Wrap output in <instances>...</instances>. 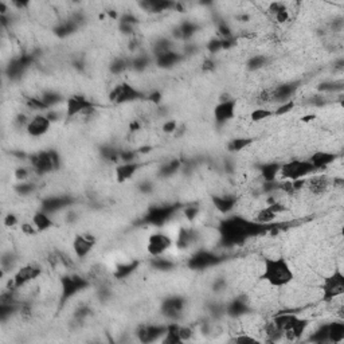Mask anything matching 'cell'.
<instances>
[{
	"mask_svg": "<svg viewBox=\"0 0 344 344\" xmlns=\"http://www.w3.org/2000/svg\"><path fill=\"white\" fill-rule=\"evenodd\" d=\"M198 213H199V208L196 207V206H189V207L184 208V217L189 221H194L196 218Z\"/></svg>",
	"mask_w": 344,
	"mask_h": 344,
	"instance_id": "obj_54",
	"label": "cell"
},
{
	"mask_svg": "<svg viewBox=\"0 0 344 344\" xmlns=\"http://www.w3.org/2000/svg\"><path fill=\"white\" fill-rule=\"evenodd\" d=\"M174 245L172 238L166 233H153L149 235L147 241V252L152 257H159L164 255V253L168 252Z\"/></svg>",
	"mask_w": 344,
	"mask_h": 344,
	"instance_id": "obj_10",
	"label": "cell"
},
{
	"mask_svg": "<svg viewBox=\"0 0 344 344\" xmlns=\"http://www.w3.org/2000/svg\"><path fill=\"white\" fill-rule=\"evenodd\" d=\"M196 30H198V27H196L194 23L184 22L179 26L178 31H176V35H178L179 38H181V39H189V38L193 37Z\"/></svg>",
	"mask_w": 344,
	"mask_h": 344,
	"instance_id": "obj_38",
	"label": "cell"
},
{
	"mask_svg": "<svg viewBox=\"0 0 344 344\" xmlns=\"http://www.w3.org/2000/svg\"><path fill=\"white\" fill-rule=\"evenodd\" d=\"M16 223H18V218H16V215H14V214L6 215V218H4V226L11 227V226H15Z\"/></svg>",
	"mask_w": 344,
	"mask_h": 344,
	"instance_id": "obj_58",
	"label": "cell"
},
{
	"mask_svg": "<svg viewBox=\"0 0 344 344\" xmlns=\"http://www.w3.org/2000/svg\"><path fill=\"white\" fill-rule=\"evenodd\" d=\"M128 67H129L128 62H126L125 60H122V58H119V60H115L112 62L109 69H111V71L113 74H121L122 71H125Z\"/></svg>",
	"mask_w": 344,
	"mask_h": 344,
	"instance_id": "obj_48",
	"label": "cell"
},
{
	"mask_svg": "<svg viewBox=\"0 0 344 344\" xmlns=\"http://www.w3.org/2000/svg\"><path fill=\"white\" fill-rule=\"evenodd\" d=\"M139 267V262L137 261H130V262L126 263H121L119 267L116 268L115 270V277L119 278V280H122V278H126L128 276L134 273L135 270L137 269Z\"/></svg>",
	"mask_w": 344,
	"mask_h": 344,
	"instance_id": "obj_36",
	"label": "cell"
},
{
	"mask_svg": "<svg viewBox=\"0 0 344 344\" xmlns=\"http://www.w3.org/2000/svg\"><path fill=\"white\" fill-rule=\"evenodd\" d=\"M163 130L166 134H175L178 130V122L174 121V120H170V121L164 122Z\"/></svg>",
	"mask_w": 344,
	"mask_h": 344,
	"instance_id": "obj_55",
	"label": "cell"
},
{
	"mask_svg": "<svg viewBox=\"0 0 344 344\" xmlns=\"http://www.w3.org/2000/svg\"><path fill=\"white\" fill-rule=\"evenodd\" d=\"M27 107L33 109V111H39V112H45L48 111L47 105L42 101L41 97H29L26 101Z\"/></svg>",
	"mask_w": 344,
	"mask_h": 344,
	"instance_id": "obj_44",
	"label": "cell"
},
{
	"mask_svg": "<svg viewBox=\"0 0 344 344\" xmlns=\"http://www.w3.org/2000/svg\"><path fill=\"white\" fill-rule=\"evenodd\" d=\"M221 48H223V41H219V39L211 41L210 45H208V50H210L211 52L218 51V50H221Z\"/></svg>",
	"mask_w": 344,
	"mask_h": 344,
	"instance_id": "obj_57",
	"label": "cell"
},
{
	"mask_svg": "<svg viewBox=\"0 0 344 344\" xmlns=\"http://www.w3.org/2000/svg\"><path fill=\"white\" fill-rule=\"evenodd\" d=\"M272 116H274L273 112L267 109V108H257V109H254V111L250 113V119H252V121L257 122L269 119Z\"/></svg>",
	"mask_w": 344,
	"mask_h": 344,
	"instance_id": "obj_42",
	"label": "cell"
},
{
	"mask_svg": "<svg viewBox=\"0 0 344 344\" xmlns=\"http://www.w3.org/2000/svg\"><path fill=\"white\" fill-rule=\"evenodd\" d=\"M293 105H295V102L293 101H288V102H284V104H280V107H278V109H276V111L273 112L274 116H281V115H285L286 112H290L292 111Z\"/></svg>",
	"mask_w": 344,
	"mask_h": 344,
	"instance_id": "obj_52",
	"label": "cell"
},
{
	"mask_svg": "<svg viewBox=\"0 0 344 344\" xmlns=\"http://www.w3.org/2000/svg\"><path fill=\"white\" fill-rule=\"evenodd\" d=\"M213 204L221 214H230L237 206V198L231 195H215L213 196Z\"/></svg>",
	"mask_w": 344,
	"mask_h": 344,
	"instance_id": "obj_24",
	"label": "cell"
},
{
	"mask_svg": "<svg viewBox=\"0 0 344 344\" xmlns=\"http://www.w3.org/2000/svg\"><path fill=\"white\" fill-rule=\"evenodd\" d=\"M96 245V238L90 234H80L73 241V250L78 258H85L92 253Z\"/></svg>",
	"mask_w": 344,
	"mask_h": 344,
	"instance_id": "obj_19",
	"label": "cell"
},
{
	"mask_svg": "<svg viewBox=\"0 0 344 344\" xmlns=\"http://www.w3.org/2000/svg\"><path fill=\"white\" fill-rule=\"evenodd\" d=\"M344 340V324L333 322L328 324V343H341Z\"/></svg>",
	"mask_w": 344,
	"mask_h": 344,
	"instance_id": "obj_31",
	"label": "cell"
},
{
	"mask_svg": "<svg viewBox=\"0 0 344 344\" xmlns=\"http://www.w3.org/2000/svg\"><path fill=\"white\" fill-rule=\"evenodd\" d=\"M300 82H285L281 85L274 86L272 88V100L273 102H280V104H284V102H288L290 101V97L295 96V93L299 89Z\"/></svg>",
	"mask_w": 344,
	"mask_h": 344,
	"instance_id": "obj_17",
	"label": "cell"
},
{
	"mask_svg": "<svg viewBox=\"0 0 344 344\" xmlns=\"http://www.w3.org/2000/svg\"><path fill=\"white\" fill-rule=\"evenodd\" d=\"M280 168H281V163L269 162V163H265L259 167V174L265 181H276L277 176L280 175Z\"/></svg>",
	"mask_w": 344,
	"mask_h": 344,
	"instance_id": "obj_29",
	"label": "cell"
},
{
	"mask_svg": "<svg viewBox=\"0 0 344 344\" xmlns=\"http://www.w3.org/2000/svg\"><path fill=\"white\" fill-rule=\"evenodd\" d=\"M149 100L155 101V102H159V101L162 100V94H160V93H153V94L149 96Z\"/></svg>",
	"mask_w": 344,
	"mask_h": 344,
	"instance_id": "obj_59",
	"label": "cell"
},
{
	"mask_svg": "<svg viewBox=\"0 0 344 344\" xmlns=\"http://www.w3.org/2000/svg\"><path fill=\"white\" fill-rule=\"evenodd\" d=\"M316 172L309 160H290L281 164L280 175L286 180H300Z\"/></svg>",
	"mask_w": 344,
	"mask_h": 344,
	"instance_id": "obj_4",
	"label": "cell"
},
{
	"mask_svg": "<svg viewBox=\"0 0 344 344\" xmlns=\"http://www.w3.org/2000/svg\"><path fill=\"white\" fill-rule=\"evenodd\" d=\"M181 167V162L180 160H171L168 163L163 164L162 168H160V176H171V175H174L176 171H179V168Z\"/></svg>",
	"mask_w": 344,
	"mask_h": 344,
	"instance_id": "obj_40",
	"label": "cell"
},
{
	"mask_svg": "<svg viewBox=\"0 0 344 344\" xmlns=\"http://www.w3.org/2000/svg\"><path fill=\"white\" fill-rule=\"evenodd\" d=\"M140 168V164L136 162H128V163H120L116 168V179L120 183L129 180L136 175V172Z\"/></svg>",
	"mask_w": 344,
	"mask_h": 344,
	"instance_id": "obj_23",
	"label": "cell"
},
{
	"mask_svg": "<svg viewBox=\"0 0 344 344\" xmlns=\"http://www.w3.org/2000/svg\"><path fill=\"white\" fill-rule=\"evenodd\" d=\"M267 62H268L267 57L258 54V56L252 57V58L248 61V69L250 71L258 70V69H261V67L265 66V65H267Z\"/></svg>",
	"mask_w": 344,
	"mask_h": 344,
	"instance_id": "obj_43",
	"label": "cell"
},
{
	"mask_svg": "<svg viewBox=\"0 0 344 344\" xmlns=\"http://www.w3.org/2000/svg\"><path fill=\"white\" fill-rule=\"evenodd\" d=\"M194 241H195V234H194L193 230L181 229L178 234V238H176V245H178V248L186 249L189 248L190 245H193Z\"/></svg>",
	"mask_w": 344,
	"mask_h": 344,
	"instance_id": "obj_35",
	"label": "cell"
},
{
	"mask_svg": "<svg viewBox=\"0 0 344 344\" xmlns=\"http://www.w3.org/2000/svg\"><path fill=\"white\" fill-rule=\"evenodd\" d=\"M269 225H261L255 221H248L242 217H229L219 225V234L223 245L234 246L242 244L249 237H255L269 230Z\"/></svg>",
	"mask_w": 344,
	"mask_h": 344,
	"instance_id": "obj_1",
	"label": "cell"
},
{
	"mask_svg": "<svg viewBox=\"0 0 344 344\" xmlns=\"http://www.w3.org/2000/svg\"><path fill=\"white\" fill-rule=\"evenodd\" d=\"M175 4L171 3V2H166V0H148V2H143L140 3V7L144 8L145 11L148 12H163L170 10V8H174Z\"/></svg>",
	"mask_w": 344,
	"mask_h": 344,
	"instance_id": "obj_30",
	"label": "cell"
},
{
	"mask_svg": "<svg viewBox=\"0 0 344 344\" xmlns=\"http://www.w3.org/2000/svg\"><path fill=\"white\" fill-rule=\"evenodd\" d=\"M167 326H156V324H149V326H141L137 329L136 336L141 343H152L156 341L160 337L166 335Z\"/></svg>",
	"mask_w": 344,
	"mask_h": 344,
	"instance_id": "obj_18",
	"label": "cell"
},
{
	"mask_svg": "<svg viewBox=\"0 0 344 344\" xmlns=\"http://www.w3.org/2000/svg\"><path fill=\"white\" fill-rule=\"evenodd\" d=\"M293 278H295V273L286 258L274 257V258L263 259L261 280L267 281L270 286L281 288V286L290 284Z\"/></svg>",
	"mask_w": 344,
	"mask_h": 344,
	"instance_id": "obj_2",
	"label": "cell"
},
{
	"mask_svg": "<svg viewBox=\"0 0 344 344\" xmlns=\"http://www.w3.org/2000/svg\"><path fill=\"white\" fill-rule=\"evenodd\" d=\"M274 324L281 329L284 336H286L290 340L299 339L303 336V333L308 328V320L303 317H299L297 314L293 313H280L273 319Z\"/></svg>",
	"mask_w": 344,
	"mask_h": 344,
	"instance_id": "obj_3",
	"label": "cell"
},
{
	"mask_svg": "<svg viewBox=\"0 0 344 344\" xmlns=\"http://www.w3.org/2000/svg\"><path fill=\"white\" fill-rule=\"evenodd\" d=\"M15 178L18 181H27L30 178V171L24 168V167H20L15 171Z\"/></svg>",
	"mask_w": 344,
	"mask_h": 344,
	"instance_id": "obj_53",
	"label": "cell"
},
{
	"mask_svg": "<svg viewBox=\"0 0 344 344\" xmlns=\"http://www.w3.org/2000/svg\"><path fill=\"white\" fill-rule=\"evenodd\" d=\"M250 143H252L250 139H234V140H231V143L229 144V151L240 152V151H242L245 147H248Z\"/></svg>",
	"mask_w": 344,
	"mask_h": 344,
	"instance_id": "obj_47",
	"label": "cell"
},
{
	"mask_svg": "<svg viewBox=\"0 0 344 344\" xmlns=\"http://www.w3.org/2000/svg\"><path fill=\"white\" fill-rule=\"evenodd\" d=\"M268 12L269 15L274 19V22L286 23L290 18V10H289L288 4L284 2H272L268 6Z\"/></svg>",
	"mask_w": 344,
	"mask_h": 344,
	"instance_id": "obj_21",
	"label": "cell"
},
{
	"mask_svg": "<svg viewBox=\"0 0 344 344\" xmlns=\"http://www.w3.org/2000/svg\"><path fill=\"white\" fill-rule=\"evenodd\" d=\"M75 29H77V22L75 20H67L65 23H61V26L56 29V34L60 37H67L71 33H74Z\"/></svg>",
	"mask_w": 344,
	"mask_h": 344,
	"instance_id": "obj_41",
	"label": "cell"
},
{
	"mask_svg": "<svg viewBox=\"0 0 344 344\" xmlns=\"http://www.w3.org/2000/svg\"><path fill=\"white\" fill-rule=\"evenodd\" d=\"M155 60L159 67H162V69H170V67L175 66L176 63L180 62L183 60V56H180L179 52L170 50V51H166L163 54L156 56Z\"/></svg>",
	"mask_w": 344,
	"mask_h": 344,
	"instance_id": "obj_26",
	"label": "cell"
},
{
	"mask_svg": "<svg viewBox=\"0 0 344 344\" xmlns=\"http://www.w3.org/2000/svg\"><path fill=\"white\" fill-rule=\"evenodd\" d=\"M339 156L336 153H333V152H327V151H316L313 152L309 157V162L313 166L314 171H320V170H326L328 168L331 164H333L337 160Z\"/></svg>",
	"mask_w": 344,
	"mask_h": 344,
	"instance_id": "obj_20",
	"label": "cell"
},
{
	"mask_svg": "<svg viewBox=\"0 0 344 344\" xmlns=\"http://www.w3.org/2000/svg\"><path fill=\"white\" fill-rule=\"evenodd\" d=\"M143 97V93L137 90L135 86H132L128 82H121L119 85H116L109 93V100L113 104H126V102H134V101L140 100Z\"/></svg>",
	"mask_w": 344,
	"mask_h": 344,
	"instance_id": "obj_7",
	"label": "cell"
},
{
	"mask_svg": "<svg viewBox=\"0 0 344 344\" xmlns=\"http://www.w3.org/2000/svg\"><path fill=\"white\" fill-rule=\"evenodd\" d=\"M42 274V268L37 263H27V265H23L22 268H19L18 270L14 274V278H12V285L14 288H20V286H24L29 282L37 280L39 276Z\"/></svg>",
	"mask_w": 344,
	"mask_h": 344,
	"instance_id": "obj_12",
	"label": "cell"
},
{
	"mask_svg": "<svg viewBox=\"0 0 344 344\" xmlns=\"http://www.w3.org/2000/svg\"><path fill=\"white\" fill-rule=\"evenodd\" d=\"M94 109L92 101H89L85 96L81 94H74V96L69 97L66 100V117L67 119H73L77 116L90 113Z\"/></svg>",
	"mask_w": 344,
	"mask_h": 344,
	"instance_id": "obj_9",
	"label": "cell"
},
{
	"mask_svg": "<svg viewBox=\"0 0 344 344\" xmlns=\"http://www.w3.org/2000/svg\"><path fill=\"white\" fill-rule=\"evenodd\" d=\"M311 340L314 343H328V324L320 327L311 336Z\"/></svg>",
	"mask_w": 344,
	"mask_h": 344,
	"instance_id": "obj_46",
	"label": "cell"
},
{
	"mask_svg": "<svg viewBox=\"0 0 344 344\" xmlns=\"http://www.w3.org/2000/svg\"><path fill=\"white\" fill-rule=\"evenodd\" d=\"M231 341H234V343H257V339L253 336H250V335H248V333H240L238 336H235Z\"/></svg>",
	"mask_w": 344,
	"mask_h": 344,
	"instance_id": "obj_51",
	"label": "cell"
},
{
	"mask_svg": "<svg viewBox=\"0 0 344 344\" xmlns=\"http://www.w3.org/2000/svg\"><path fill=\"white\" fill-rule=\"evenodd\" d=\"M163 343L167 344H178L181 343L180 339V326L176 323H171L167 326L166 335H164Z\"/></svg>",
	"mask_w": 344,
	"mask_h": 344,
	"instance_id": "obj_33",
	"label": "cell"
},
{
	"mask_svg": "<svg viewBox=\"0 0 344 344\" xmlns=\"http://www.w3.org/2000/svg\"><path fill=\"white\" fill-rule=\"evenodd\" d=\"M305 186H308L311 193L323 194L328 190L329 179L324 175H314L309 180H305Z\"/></svg>",
	"mask_w": 344,
	"mask_h": 344,
	"instance_id": "obj_27",
	"label": "cell"
},
{
	"mask_svg": "<svg viewBox=\"0 0 344 344\" xmlns=\"http://www.w3.org/2000/svg\"><path fill=\"white\" fill-rule=\"evenodd\" d=\"M31 61H33V57L31 56H22L15 58V60H12L10 62V65H8L7 70L10 77H16V75L22 74L23 71L30 66Z\"/></svg>",
	"mask_w": 344,
	"mask_h": 344,
	"instance_id": "obj_25",
	"label": "cell"
},
{
	"mask_svg": "<svg viewBox=\"0 0 344 344\" xmlns=\"http://www.w3.org/2000/svg\"><path fill=\"white\" fill-rule=\"evenodd\" d=\"M73 200L69 196H50L42 202V210L46 213H56L71 203Z\"/></svg>",
	"mask_w": 344,
	"mask_h": 344,
	"instance_id": "obj_22",
	"label": "cell"
},
{
	"mask_svg": "<svg viewBox=\"0 0 344 344\" xmlns=\"http://www.w3.org/2000/svg\"><path fill=\"white\" fill-rule=\"evenodd\" d=\"M31 223H33L34 227L37 229V231H46V230L51 229L52 226H54V222H52V219L50 218L48 213H46V211L43 210L37 211V213L33 215Z\"/></svg>",
	"mask_w": 344,
	"mask_h": 344,
	"instance_id": "obj_28",
	"label": "cell"
},
{
	"mask_svg": "<svg viewBox=\"0 0 344 344\" xmlns=\"http://www.w3.org/2000/svg\"><path fill=\"white\" fill-rule=\"evenodd\" d=\"M249 308L248 304L242 301V300H234L225 308V312L231 317H240L242 314L248 313Z\"/></svg>",
	"mask_w": 344,
	"mask_h": 344,
	"instance_id": "obj_32",
	"label": "cell"
},
{
	"mask_svg": "<svg viewBox=\"0 0 344 344\" xmlns=\"http://www.w3.org/2000/svg\"><path fill=\"white\" fill-rule=\"evenodd\" d=\"M89 286V281L85 277H81L78 274H70V276H63L61 278V290H62V303H66L67 300L81 292L84 289Z\"/></svg>",
	"mask_w": 344,
	"mask_h": 344,
	"instance_id": "obj_8",
	"label": "cell"
},
{
	"mask_svg": "<svg viewBox=\"0 0 344 344\" xmlns=\"http://www.w3.org/2000/svg\"><path fill=\"white\" fill-rule=\"evenodd\" d=\"M344 293V274L336 269L327 276L322 282V297L326 303H331Z\"/></svg>",
	"mask_w": 344,
	"mask_h": 344,
	"instance_id": "obj_6",
	"label": "cell"
},
{
	"mask_svg": "<svg viewBox=\"0 0 344 344\" xmlns=\"http://www.w3.org/2000/svg\"><path fill=\"white\" fill-rule=\"evenodd\" d=\"M50 126H51V120L43 113H38L33 119H30L26 126V132L31 137H41L47 134Z\"/></svg>",
	"mask_w": 344,
	"mask_h": 344,
	"instance_id": "obj_16",
	"label": "cell"
},
{
	"mask_svg": "<svg viewBox=\"0 0 344 344\" xmlns=\"http://www.w3.org/2000/svg\"><path fill=\"white\" fill-rule=\"evenodd\" d=\"M15 190L19 194H23V195H27L34 191V184L29 183V181H19V184L16 186Z\"/></svg>",
	"mask_w": 344,
	"mask_h": 344,
	"instance_id": "obj_49",
	"label": "cell"
},
{
	"mask_svg": "<svg viewBox=\"0 0 344 344\" xmlns=\"http://www.w3.org/2000/svg\"><path fill=\"white\" fill-rule=\"evenodd\" d=\"M263 332H265V335L268 336V340L269 341H277V340H280L282 336H284L282 331L278 328L276 324H274L273 320L265 324V329H263Z\"/></svg>",
	"mask_w": 344,
	"mask_h": 344,
	"instance_id": "obj_37",
	"label": "cell"
},
{
	"mask_svg": "<svg viewBox=\"0 0 344 344\" xmlns=\"http://www.w3.org/2000/svg\"><path fill=\"white\" fill-rule=\"evenodd\" d=\"M184 299H181L179 296H172L163 301V304H162V313L167 319H170L172 322H176V320L181 317L183 311H184Z\"/></svg>",
	"mask_w": 344,
	"mask_h": 344,
	"instance_id": "obj_14",
	"label": "cell"
},
{
	"mask_svg": "<svg viewBox=\"0 0 344 344\" xmlns=\"http://www.w3.org/2000/svg\"><path fill=\"white\" fill-rule=\"evenodd\" d=\"M237 109V101L231 97H226L219 101L214 108V119L218 125H223L227 121L234 119Z\"/></svg>",
	"mask_w": 344,
	"mask_h": 344,
	"instance_id": "obj_11",
	"label": "cell"
},
{
	"mask_svg": "<svg viewBox=\"0 0 344 344\" xmlns=\"http://www.w3.org/2000/svg\"><path fill=\"white\" fill-rule=\"evenodd\" d=\"M178 206L176 204H163V206H156L148 211V214L144 217V222L148 225L162 226L172 217Z\"/></svg>",
	"mask_w": 344,
	"mask_h": 344,
	"instance_id": "obj_13",
	"label": "cell"
},
{
	"mask_svg": "<svg viewBox=\"0 0 344 344\" xmlns=\"http://www.w3.org/2000/svg\"><path fill=\"white\" fill-rule=\"evenodd\" d=\"M277 213L274 210H272V208L268 206V207L265 208H261V210L257 213V215H255L254 221L257 223H261V225H273V222L276 221V218H277Z\"/></svg>",
	"mask_w": 344,
	"mask_h": 344,
	"instance_id": "obj_34",
	"label": "cell"
},
{
	"mask_svg": "<svg viewBox=\"0 0 344 344\" xmlns=\"http://www.w3.org/2000/svg\"><path fill=\"white\" fill-rule=\"evenodd\" d=\"M148 63H149L148 57L141 56L132 62V66H134L136 70H143V69H145V67L148 66Z\"/></svg>",
	"mask_w": 344,
	"mask_h": 344,
	"instance_id": "obj_50",
	"label": "cell"
},
{
	"mask_svg": "<svg viewBox=\"0 0 344 344\" xmlns=\"http://www.w3.org/2000/svg\"><path fill=\"white\" fill-rule=\"evenodd\" d=\"M31 167L37 174H48L57 171L61 166V159L56 151H42L30 157Z\"/></svg>",
	"mask_w": 344,
	"mask_h": 344,
	"instance_id": "obj_5",
	"label": "cell"
},
{
	"mask_svg": "<svg viewBox=\"0 0 344 344\" xmlns=\"http://www.w3.org/2000/svg\"><path fill=\"white\" fill-rule=\"evenodd\" d=\"M221 261H222V258H221L219 255L214 254V253L211 252H206V250H200V252L195 253V254L190 258L189 267L191 268V269L200 270L206 269V268L214 267V265L219 263Z\"/></svg>",
	"mask_w": 344,
	"mask_h": 344,
	"instance_id": "obj_15",
	"label": "cell"
},
{
	"mask_svg": "<svg viewBox=\"0 0 344 344\" xmlns=\"http://www.w3.org/2000/svg\"><path fill=\"white\" fill-rule=\"evenodd\" d=\"M151 265L157 270H171L175 267V263L172 262L171 259L166 258V257H163V255L153 257L151 261Z\"/></svg>",
	"mask_w": 344,
	"mask_h": 344,
	"instance_id": "obj_39",
	"label": "cell"
},
{
	"mask_svg": "<svg viewBox=\"0 0 344 344\" xmlns=\"http://www.w3.org/2000/svg\"><path fill=\"white\" fill-rule=\"evenodd\" d=\"M193 336V331L186 326H180V339L181 341H187Z\"/></svg>",
	"mask_w": 344,
	"mask_h": 344,
	"instance_id": "obj_56",
	"label": "cell"
},
{
	"mask_svg": "<svg viewBox=\"0 0 344 344\" xmlns=\"http://www.w3.org/2000/svg\"><path fill=\"white\" fill-rule=\"evenodd\" d=\"M42 101L45 102L46 105H47L48 108L52 107V105H57L60 104L61 101L63 100L62 96L61 94H58L57 92H45L43 94H42Z\"/></svg>",
	"mask_w": 344,
	"mask_h": 344,
	"instance_id": "obj_45",
	"label": "cell"
}]
</instances>
